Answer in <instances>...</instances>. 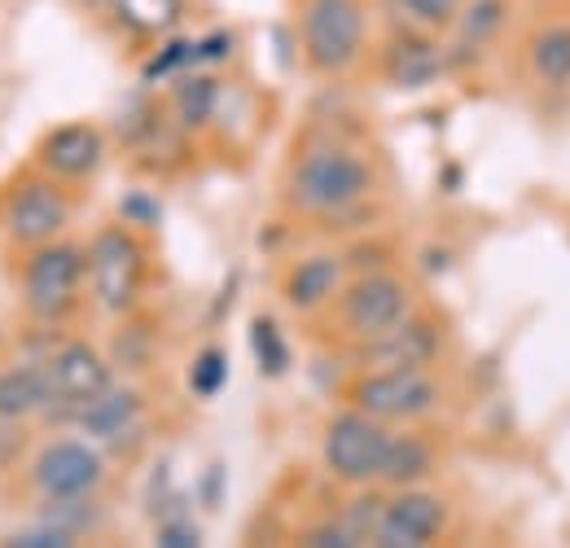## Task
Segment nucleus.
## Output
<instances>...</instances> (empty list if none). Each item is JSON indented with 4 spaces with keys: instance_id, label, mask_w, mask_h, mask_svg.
I'll use <instances>...</instances> for the list:
<instances>
[{
    "instance_id": "nucleus-6",
    "label": "nucleus",
    "mask_w": 570,
    "mask_h": 548,
    "mask_svg": "<svg viewBox=\"0 0 570 548\" xmlns=\"http://www.w3.org/2000/svg\"><path fill=\"white\" fill-rule=\"evenodd\" d=\"M347 404L382 425H413L439 412L443 386L430 369H368L347 386Z\"/></svg>"
},
{
    "instance_id": "nucleus-21",
    "label": "nucleus",
    "mask_w": 570,
    "mask_h": 548,
    "mask_svg": "<svg viewBox=\"0 0 570 548\" xmlns=\"http://www.w3.org/2000/svg\"><path fill=\"white\" fill-rule=\"evenodd\" d=\"M219 106V79L215 75H180L171 88V115L185 133H198L215 119Z\"/></svg>"
},
{
    "instance_id": "nucleus-10",
    "label": "nucleus",
    "mask_w": 570,
    "mask_h": 548,
    "mask_svg": "<svg viewBox=\"0 0 570 548\" xmlns=\"http://www.w3.org/2000/svg\"><path fill=\"white\" fill-rule=\"evenodd\" d=\"M31 487L40 500L97 496L106 487V452L88 439H49L31 461Z\"/></svg>"
},
{
    "instance_id": "nucleus-31",
    "label": "nucleus",
    "mask_w": 570,
    "mask_h": 548,
    "mask_svg": "<svg viewBox=\"0 0 570 548\" xmlns=\"http://www.w3.org/2000/svg\"><path fill=\"white\" fill-rule=\"evenodd\" d=\"M303 545H312V548H352V536H347L343 518H325V522H316V527H307V531H303Z\"/></svg>"
},
{
    "instance_id": "nucleus-18",
    "label": "nucleus",
    "mask_w": 570,
    "mask_h": 548,
    "mask_svg": "<svg viewBox=\"0 0 570 548\" xmlns=\"http://www.w3.org/2000/svg\"><path fill=\"white\" fill-rule=\"evenodd\" d=\"M434 474V448L422 434H395L391 430V448H386V461L377 470V487H422Z\"/></svg>"
},
{
    "instance_id": "nucleus-3",
    "label": "nucleus",
    "mask_w": 570,
    "mask_h": 548,
    "mask_svg": "<svg viewBox=\"0 0 570 548\" xmlns=\"http://www.w3.org/2000/svg\"><path fill=\"white\" fill-rule=\"evenodd\" d=\"M88 260V299L106 316H132L145 294L149 276V251L132 233V224H101L92 242L83 246Z\"/></svg>"
},
{
    "instance_id": "nucleus-19",
    "label": "nucleus",
    "mask_w": 570,
    "mask_h": 548,
    "mask_svg": "<svg viewBox=\"0 0 570 548\" xmlns=\"http://www.w3.org/2000/svg\"><path fill=\"white\" fill-rule=\"evenodd\" d=\"M504 22H509V0H470V4H461L456 22H452L456 27V53L479 58V49H488L497 40L504 31Z\"/></svg>"
},
{
    "instance_id": "nucleus-17",
    "label": "nucleus",
    "mask_w": 570,
    "mask_h": 548,
    "mask_svg": "<svg viewBox=\"0 0 570 548\" xmlns=\"http://www.w3.org/2000/svg\"><path fill=\"white\" fill-rule=\"evenodd\" d=\"M45 412V364L36 360H13L0 364V421H36Z\"/></svg>"
},
{
    "instance_id": "nucleus-29",
    "label": "nucleus",
    "mask_w": 570,
    "mask_h": 548,
    "mask_svg": "<svg viewBox=\"0 0 570 548\" xmlns=\"http://www.w3.org/2000/svg\"><path fill=\"white\" fill-rule=\"evenodd\" d=\"M198 67L194 62V40H176V45H167L163 49V58H154L149 67H145V79H171V75H180V70Z\"/></svg>"
},
{
    "instance_id": "nucleus-28",
    "label": "nucleus",
    "mask_w": 570,
    "mask_h": 548,
    "mask_svg": "<svg viewBox=\"0 0 570 548\" xmlns=\"http://www.w3.org/2000/svg\"><path fill=\"white\" fill-rule=\"evenodd\" d=\"M0 545H9V548H75V540L67 536V531H58L53 522L36 518L31 527H18V531L0 536Z\"/></svg>"
},
{
    "instance_id": "nucleus-24",
    "label": "nucleus",
    "mask_w": 570,
    "mask_h": 548,
    "mask_svg": "<svg viewBox=\"0 0 570 548\" xmlns=\"http://www.w3.org/2000/svg\"><path fill=\"white\" fill-rule=\"evenodd\" d=\"M250 346H255L259 373H268V378H282L285 369H289V346H285L282 330H277V321H268V316H255V321H250Z\"/></svg>"
},
{
    "instance_id": "nucleus-16",
    "label": "nucleus",
    "mask_w": 570,
    "mask_h": 548,
    "mask_svg": "<svg viewBox=\"0 0 570 548\" xmlns=\"http://www.w3.org/2000/svg\"><path fill=\"white\" fill-rule=\"evenodd\" d=\"M343 276H347V260H338V255H307V260H298L285 273L282 294L294 312H321L325 303L338 299Z\"/></svg>"
},
{
    "instance_id": "nucleus-25",
    "label": "nucleus",
    "mask_w": 570,
    "mask_h": 548,
    "mask_svg": "<svg viewBox=\"0 0 570 548\" xmlns=\"http://www.w3.org/2000/svg\"><path fill=\"white\" fill-rule=\"evenodd\" d=\"M382 505H386V496H377V491H368V496H356L338 518H343V527H347V536H352V548L360 545H373L377 540V522H382Z\"/></svg>"
},
{
    "instance_id": "nucleus-13",
    "label": "nucleus",
    "mask_w": 570,
    "mask_h": 548,
    "mask_svg": "<svg viewBox=\"0 0 570 548\" xmlns=\"http://www.w3.org/2000/svg\"><path fill=\"white\" fill-rule=\"evenodd\" d=\"M443 351V330L430 321V316H417L409 312L395 330L368 339V343H356V364L360 373L368 369H430Z\"/></svg>"
},
{
    "instance_id": "nucleus-27",
    "label": "nucleus",
    "mask_w": 570,
    "mask_h": 548,
    "mask_svg": "<svg viewBox=\"0 0 570 548\" xmlns=\"http://www.w3.org/2000/svg\"><path fill=\"white\" fill-rule=\"evenodd\" d=\"M461 4H465V0H400V9L409 13V22L422 27V31H443V27H452L456 13H461Z\"/></svg>"
},
{
    "instance_id": "nucleus-8",
    "label": "nucleus",
    "mask_w": 570,
    "mask_h": 548,
    "mask_svg": "<svg viewBox=\"0 0 570 548\" xmlns=\"http://www.w3.org/2000/svg\"><path fill=\"white\" fill-rule=\"evenodd\" d=\"M386 448H391V425L373 421L368 412L343 409L330 417L325 425V439H321V457H325V470L347 487H368L377 482V470L386 461Z\"/></svg>"
},
{
    "instance_id": "nucleus-23",
    "label": "nucleus",
    "mask_w": 570,
    "mask_h": 548,
    "mask_svg": "<svg viewBox=\"0 0 570 548\" xmlns=\"http://www.w3.org/2000/svg\"><path fill=\"white\" fill-rule=\"evenodd\" d=\"M40 518L53 522L58 531H67L75 545L83 536H97L106 527V509L97 496H75V500H40Z\"/></svg>"
},
{
    "instance_id": "nucleus-4",
    "label": "nucleus",
    "mask_w": 570,
    "mask_h": 548,
    "mask_svg": "<svg viewBox=\"0 0 570 548\" xmlns=\"http://www.w3.org/2000/svg\"><path fill=\"white\" fill-rule=\"evenodd\" d=\"M71 215L75 206L67 185H58L53 176H45L36 167L22 172L4 189V198H0V228H4L9 246H18V251H31V246H45V242L67 237Z\"/></svg>"
},
{
    "instance_id": "nucleus-7",
    "label": "nucleus",
    "mask_w": 570,
    "mask_h": 548,
    "mask_svg": "<svg viewBox=\"0 0 570 548\" xmlns=\"http://www.w3.org/2000/svg\"><path fill=\"white\" fill-rule=\"evenodd\" d=\"M303 58L316 75H343L360 62L368 18L360 0H307L303 4Z\"/></svg>"
},
{
    "instance_id": "nucleus-30",
    "label": "nucleus",
    "mask_w": 570,
    "mask_h": 548,
    "mask_svg": "<svg viewBox=\"0 0 570 548\" xmlns=\"http://www.w3.org/2000/svg\"><path fill=\"white\" fill-rule=\"evenodd\" d=\"M158 545L163 548H198L203 545V531H198V522H189L185 513H171V518L158 522Z\"/></svg>"
},
{
    "instance_id": "nucleus-11",
    "label": "nucleus",
    "mask_w": 570,
    "mask_h": 548,
    "mask_svg": "<svg viewBox=\"0 0 570 548\" xmlns=\"http://www.w3.org/2000/svg\"><path fill=\"white\" fill-rule=\"evenodd\" d=\"M106 133L88 119H75V124H58L49 128L40 145H36V172L53 176L58 185H88L101 167H106Z\"/></svg>"
},
{
    "instance_id": "nucleus-1",
    "label": "nucleus",
    "mask_w": 570,
    "mask_h": 548,
    "mask_svg": "<svg viewBox=\"0 0 570 548\" xmlns=\"http://www.w3.org/2000/svg\"><path fill=\"white\" fill-rule=\"evenodd\" d=\"M373 194V167L347 145H312L294 158L285 198L303 215H347Z\"/></svg>"
},
{
    "instance_id": "nucleus-14",
    "label": "nucleus",
    "mask_w": 570,
    "mask_h": 548,
    "mask_svg": "<svg viewBox=\"0 0 570 548\" xmlns=\"http://www.w3.org/2000/svg\"><path fill=\"white\" fill-rule=\"evenodd\" d=\"M71 425L83 434V439H92V443H101V448H124V443H132V439H141L145 430V395L137 386H119V382H110L97 400H88L83 409L71 417Z\"/></svg>"
},
{
    "instance_id": "nucleus-12",
    "label": "nucleus",
    "mask_w": 570,
    "mask_h": 548,
    "mask_svg": "<svg viewBox=\"0 0 570 548\" xmlns=\"http://www.w3.org/2000/svg\"><path fill=\"white\" fill-rule=\"evenodd\" d=\"M452 522V509L439 491L426 487H400L386 505H382V522H377V540L382 548H426L434 545Z\"/></svg>"
},
{
    "instance_id": "nucleus-2",
    "label": "nucleus",
    "mask_w": 570,
    "mask_h": 548,
    "mask_svg": "<svg viewBox=\"0 0 570 548\" xmlns=\"http://www.w3.org/2000/svg\"><path fill=\"white\" fill-rule=\"evenodd\" d=\"M22 268H18V290H22V312L45 325V330H58L67 316L79 312V299H83V281H88V260H83V246L79 242H45V246H31L22 251Z\"/></svg>"
},
{
    "instance_id": "nucleus-5",
    "label": "nucleus",
    "mask_w": 570,
    "mask_h": 548,
    "mask_svg": "<svg viewBox=\"0 0 570 548\" xmlns=\"http://www.w3.org/2000/svg\"><path fill=\"white\" fill-rule=\"evenodd\" d=\"M40 364H45V412L40 417H49L58 425H71L75 412L115 382V364L83 339L53 343L40 355Z\"/></svg>"
},
{
    "instance_id": "nucleus-9",
    "label": "nucleus",
    "mask_w": 570,
    "mask_h": 548,
    "mask_svg": "<svg viewBox=\"0 0 570 548\" xmlns=\"http://www.w3.org/2000/svg\"><path fill=\"white\" fill-rule=\"evenodd\" d=\"M413 312V290L395 273H368L338 290V325L352 343H368L395 330Z\"/></svg>"
},
{
    "instance_id": "nucleus-22",
    "label": "nucleus",
    "mask_w": 570,
    "mask_h": 548,
    "mask_svg": "<svg viewBox=\"0 0 570 548\" xmlns=\"http://www.w3.org/2000/svg\"><path fill=\"white\" fill-rule=\"evenodd\" d=\"M527 62L535 70V79H544L549 88H567L570 84V22H549L531 36Z\"/></svg>"
},
{
    "instance_id": "nucleus-26",
    "label": "nucleus",
    "mask_w": 570,
    "mask_h": 548,
    "mask_svg": "<svg viewBox=\"0 0 570 548\" xmlns=\"http://www.w3.org/2000/svg\"><path fill=\"white\" fill-rule=\"evenodd\" d=\"M224 382H228V355H224L219 346L198 351V360H194V369H189V391L203 395V400H212V395H219Z\"/></svg>"
},
{
    "instance_id": "nucleus-20",
    "label": "nucleus",
    "mask_w": 570,
    "mask_h": 548,
    "mask_svg": "<svg viewBox=\"0 0 570 548\" xmlns=\"http://www.w3.org/2000/svg\"><path fill=\"white\" fill-rule=\"evenodd\" d=\"M110 9L124 22V31H132L137 40H163L176 31L185 0H110Z\"/></svg>"
},
{
    "instance_id": "nucleus-15",
    "label": "nucleus",
    "mask_w": 570,
    "mask_h": 548,
    "mask_svg": "<svg viewBox=\"0 0 570 548\" xmlns=\"http://www.w3.org/2000/svg\"><path fill=\"white\" fill-rule=\"evenodd\" d=\"M382 70H386V79H391L395 88L413 92V88H430V84L448 70V53H443L430 36H422V31H404V36H395V40L386 45Z\"/></svg>"
}]
</instances>
